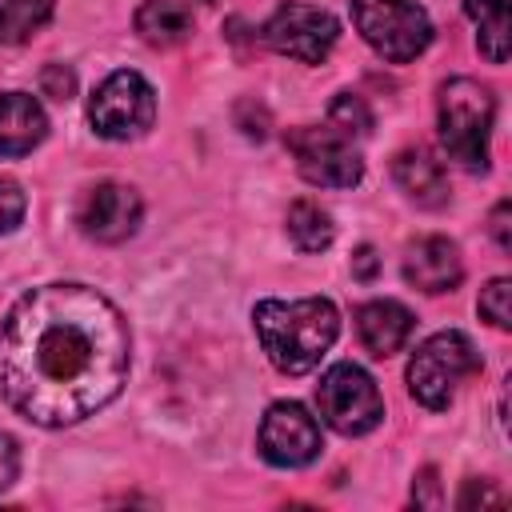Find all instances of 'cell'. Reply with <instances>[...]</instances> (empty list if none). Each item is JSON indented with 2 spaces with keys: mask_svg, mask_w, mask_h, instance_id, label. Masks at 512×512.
I'll return each mask as SVG.
<instances>
[{
  "mask_svg": "<svg viewBox=\"0 0 512 512\" xmlns=\"http://www.w3.org/2000/svg\"><path fill=\"white\" fill-rule=\"evenodd\" d=\"M352 24L392 64H408L432 44V20L412 0H352Z\"/></svg>",
  "mask_w": 512,
  "mask_h": 512,
  "instance_id": "obj_5",
  "label": "cell"
},
{
  "mask_svg": "<svg viewBox=\"0 0 512 512\" xmlns=\"http://www.w3.org/2000/svg\"><path fill=\"white\" fill-rule=\"evenodd\" d=\"M508 216H512V204H508V200H500V204H496V212H492V224H488V228H492V240H496V244H500L504 252L512 248V232H508Z\"/></svg>",
  "mask_w": 512,
  "mask_h": 512,
  "instance_id": "obj_28",
  "label": "cell"
},
{
  "mask_svg": "<svg viewBox=\"0 0 512 512\" xmlns=\"http://www.w3.org/2000/svg\"><path fill=\"white\" fill-rule=\"evenodd\" d=\"M328 124H332L336 132H344L348 140H352V136H368V132H372V112H368V104H364L360 96L340 92V96L332 100V108H328Z\"/></svg>",
  "mask_w": 512,
  "mask_h": 512,
  "instance_id": "obj_20",
  "label": "cell"
},
{
  "mask_svg": "<svg viewBox=\"0 0 512 512\" xmlns=\"http://www.w3.org/2000/svg\"><path fill=\"white\" fill-rule=\"evenodd\" d=\"M24 188L12 180V176H0V232H12L20 220H24Z\"/></svg>",
  "mask_w": 512,
  "mask_h": 512,
  "instance_id": "obj_22",
  "label": "cell"
},
{
  "mask_svg": "<svg viewBox=\"0 0 512 512\" xmlns=\"http://www.w3.org/2000/svg\"><path fill=\"white\" fill-rule=\"evenodd\" d=\"M456 504H460V508H472V504H504V496H500L496 488H488V484H476V480H468Z\"/></svg>",
  "mask_w": 512,
  "mask_h": 512,
  "instance_id": "obj_27",
  "label": "cell"
},
{
  "mask_svg": "<svg viewBox=\"0 0 512 512\" xmlns=\"http://www.w3.org/2000/svg\"><path fill=\"white\" fill-rule=\"evenodd\" d=\"M252 324L260 336L264 356L284 376H304L320 364V356L332 348L340 332L336 304L324 296L304 300H260L252 308Z\"/></svg>",
  "mask_w": 512,
  "mask_h": 512,
  "instance_id": "obj_2",
  "label": "cell"
},
{
  "mask_svg": "<svg viewBox=\"0 0 512 512\" xmlns=\"http://www.w3.org/2000/svg\"><path fill=\"white\" fill-rule=\"evenodd\" d=\"M140 212H144V204H140L136 188L104 180V184H96V188H88L80 196L76 224H80L84 236H92L100 244H120V240H128L136 232Z\"/></svg>",
  "mask_w": 512,
  "mask_h": 512,
  "instance_id": "obj_11",
  "label": "cell"
},
{
  "mask_svg": "<svg viewBox=\"0 0 512 512\" xmlns=\"http://www.w3.org/2000/svg\"><path fill=\"white\" fill-rule=\"evenodd\" d=\"M316 408L340 436H364L384 420V400L376 380L360 364H332L316 384Z\"/></svg>",
  "mask_w": 512,
  "mask_h": 512,
  "instance_id": "obj_6",
  "label": "cell"
},
{
  "mask_svg": "<svg viewBox=\"0 0 512 512\" xmlns=\"http://www.w3.org/2000/svg\"><path fill=\"white\" fill-rule=\"evenodd\" d=\"M464 276L460 248L448 236H420L404 256V280L420 292H452Z\"/></svg>",
  "mask_w": 512,
  "mask_h": 512,
  "instance_id": "obj_12",
  "label": "cell"
},
{
  "mask_svg": "<svg viewBox=\"0 0 512 512\" xmlns=\"http://www.w3.org/2000/svg\"><path fill=\"white\" fill-rule=\"evenodd\" d=\"M508 300H512V284H508V276H496V280H488L484 288H480V316L492 324V328H508L512 324V308H508Z\"/></svg>",
  "mask_w": 512,
  "mask_h": 512,
  "instance_id": "obj_21",
  "label": "cell"
},
{
  "mask_svg": "<svg viewBox=\"0 0 512 512\" xmlns=\"http://www.w3.org/2000/svg\"><path fill=\"white\" fill-rule=\"evenodd\" d=\"M392 176H396L400 192H404L412 204H420V208H440V204H448V176H444L440 160H432L428 152H420V148L396 152Z\"/></svg>",
  "mask_w": 512,
  "mask_h": 512,
  "instance_id": "obj_15",
  "label": "cell"
},
{
  "mask_svg": "<svg viewBox=\"0 0 512 512\" xmlns=\"http://www.w3.org/2000/svg\"><path fill=\"white\" fill-rule=\"evenodd\" d=\"M412 500L424 504V508H436L440 504V480H436V468H424L420 480L412 484Z\"/></svg>",
  "mask_w": 512,
  "mask_h": 512,
  "instance_id": "obj_25",
  "label": "cell"
},
{
  "mask_svg": "<svg viewBox=\"0 0 512 512\" xmlns=\"http://www.w3.org/2000/svg\"><path fill=\"white\" fill-rule=\"evenodd\" d=\"M48 136V116L28 92H0V156H24Z\"/></svg>",
  "mask_w": 512,
  "mask_h": 512,
  "instance_id": "obj_14",
  "label": "cell"
},
{
  "mask_svg": "<svg viewBox=\"0 0 512 512\" xmlns=\"http://www.w3.org/2000/svg\"><path fill=\"white\" fill-rule=\"evenodd\" d=\"M260 456L276 468H304L320 456V424L316 416H308L304 404L296 400H280L264 412L260 420Z\"/></svg>",
  "mask_w": 512,
  "mask_h": 512,
  "instance_id": "obj_10",
  "label": "cell"
},
{
  "mask_svg": "<svg viewBox=\"0 0 512 512\" xmlns=\"http://www.w3.org/2000/svg\"><path fill=\"white\" fill-rule=\"evenodd\" d=\"M376 272H380V256H376V248H356V256H352V276L360 280V284H372L376 280Z\"/></svg>",
  "mask_w": 512,
  "mask_h": 512,
  "instance_id": "obj_26",
  "label": "cell"
},
{
  "mask_svg": "<svg viewBox=\"0 0 512 512\" xmlns=\"http://www.w3.org/2000/svg\"><path fill=\"white\" fill-rule=\"evenodd\" d=\"M132 336L88 284H40L0 320V396L40 428H64L120 396Z\"/></svg>",
  "mask_w": 512,
  "mask_h": 512,
  "instance_id": "obj_1",
  "label": "cell"
},
{
  "mask_svg": "<svg viewBox=\"0 0 512 512\" xmlns=\"http://www.w3.org/2000/svg\"><path fill=\"white\" fill-rule=\"evenodd\" d=\"M136 32H140L148 44H156V48H172V44L188 40L192 16H188V8L176 4V0H144V4L136 8Z\"/></svg>",
  "mask_w": 512,
  "mask_h": 512,
  "instance_id": "obj_16",
  "label": "cell"
},
{
  "mask_svg": "<svg viewBox=\"0 0 512 512\" xmlns=\"http://www.w3.org/2000/svg\"><path fill=\"white\" fill-rule=\"evenodd\" d=\"M288 152L296 156V168L308 184L316 188H352L360 184L364 176V160L360 152L352 148V140L344 132H336L332 124L328 128H316V124H304V128H292L288 132Z\"/></svg>",
  "mask_w": 512,
  "mask_h": 512,
  "instance_id": "obj_8",
  "label": "cell"
},
{
  "mask_svg": "<svg viewBox=\"0 0 512 512\" xmlns=\"http://www.w3.org/2000/svg\"><path fill=\"white\" fill-rule=\"evenodd\" d=\"M40 92L52 96V100H68V96L76 92V76H72L64 64H48V68L40 72Z\"/></svg>",
  "mask_w": 512,
  "mask_h": 512,
  "instance_id": "obj_23",
  "label": "cell"
},
{
  "mask_svg": "<svg viewBox=\"0 0 512 512\" xmlns=\"http://www.w3.org/2000/svg\"><path fill=\"white\" fill-rule=\"evenodd\" d=\"M492 92L472 80V76H456L440 88L436 100V120H440V144L448 152V160H456L468 172H484L488 168V136H492Z\"/></svg>",
  "mask_w": 512,
  "mask_h": 512,
  "instance_id": "obj_3",
  "label": "cell"
},
{
  "mask_svg": "<svg viewBox=\"0 0 512 512\" xmlns=\"http://www.w3.org/2000/svg\"><path fill=\"white\" fill-rule=\"evenodd\" d=\"M468 20L476 24V44L488 64L508 60V0H464Z\"/></svg>",
  "mask_w": 512,
  "mask_h": 512,
  "instance_id": "obj_17",
  "label": "cell"
},
{
  "mask_svg": "<svg viewBox=\"0 0 512 512\" xmlns=\"http://www.w3.org/2000/svg\"><path fill=\"white\" fill-rule=\"evenodd\" d=\"M88 120L104 140H136L156 120V92L140 72L120 68L92 92Z\"/></svg>",
  "mask_w": 512,
  "mask_h": 512,
  "instance_id": "obj_7",
  "label": "cell"
},
{
  "mask_svg": "<svg viewBox=\"0 0 512 512\" xmlns=\"http://www.w3.org/2000/svg\"><path fill=\"white\" fill-rule=\"evenodd\" d=\"M204 4H216V0H204Z\"/></svg>",
  "mask_w": 512,
  "mask_h": 512,
  "instance_id": "obj_29",
  "label": "cell"
},
{
  "mask_svg": "<svg viewBox=\"0 0 512 512\" xmlns=\"http://www.w3.org/2000/svg\"><path fill=\"white\" fill-rule=\"evenodd\" d=\"M16 472H20V448L8 432H0V492L16 480Z\"/></svg>",
  "mask_w": 512,
  "mask_h": 512,
  "instance_id": "obj_24",
  "label": "cell"
},
{
  "mask_svg": "<svg viewBox=\"0 0 512 512\" xmlns=\"http://www.w3.org/2000/svg\"><path fill=\"white\" fill-rule=\"evenodd\" d=\"M412 328H416V320H412V312H408L400 300H368V304L356 312V336H360V344H364L376 360L396 356V352L408 344Z\"/></svg>",
  "mask_w": 512,
  "mask_h": 512,
  "instance_id": "obj_13",
  "label": "cell"
},
{
  "mask_svg": "<svg viewBox=\"0 0 512 512\" xmlns=\"http://www.w3.org/2000/svg\"><path fill=\"white\" fill-rule=\"evenodd\" d=\"M476 368H480V356H476V348H472V340L464 332H452V328L448 332H436L408 360V392L424 408L440 412V408L452 404L456 388Z\"/></svg>",
  "mask_w": 512,
  "mask_h": 512,
  "instance_id": "obj_4",
  "label": "cell"
},
{
  "mask_svg": "<svg viewBox=\"0 0 512 512\" xmlns=\"http://www.w3.org/2000/svg\"><path fill=\"white\" fill-rule=\"evenodd\" d=\"M336 228H332V216L316 204V200H296L288 208V240L300 248V252H324L332 244Z\"/></svg>",
  "mask_w": 512,
  "mask_h": 512,
  "instance_id": "obj_18",
  "label": "cell"
},
{
  "mask_svg": "<svg viewBox=\"0 0 512 512\" xmlns=\"http://www.w3.org/2000/svg\"><path fill=\"white\" fill-rule=\"evenodd\" d=\"M56 0H0V40L24 44L32 32H40L52 16Z\"/></svg>",
  "mask_w": 512,
  "mask_h": 512,
  "instance_id": "obj_19",
  "label": "cell"
},
{
  "mask_svg": "<svg viewBox=\"0 0 512 512\" xmlns=\"http://www.w3.org/2000/svg\"><path fill=\"white\" fill-rule=\"evenodd\" d=\"M260 32H264V44L272 52H280L288 60H300V64H320L332 52L336 36H340L336 20L324 8H312V4H300V0H284Z\"/></svg>",
  "mask_w": 512,
  "mask_h": 512,
  "instance_id": "obj_9",
  "label": "cell"
}]
</instances>
